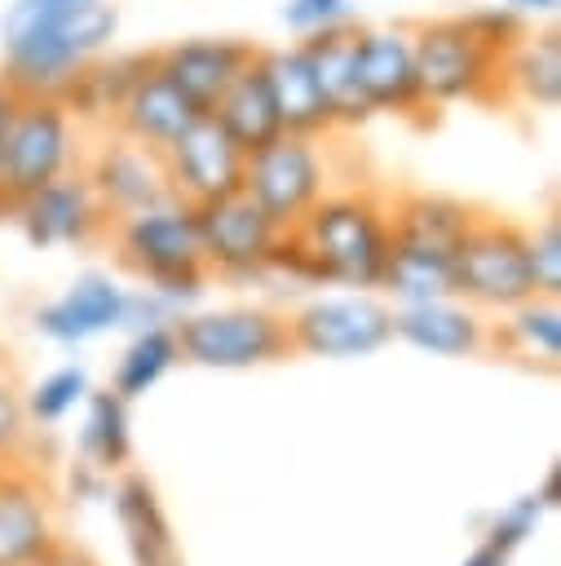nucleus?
Returning <instances> with one entry per match:
<instances>
[{
  "instance_id": "nucleus-1",
  "label": "nucleus",
  "mask_w": 561,
  "mask_h": 566,
  "mask_svg": "<svg viewBox=\"0 0 561 566\" xmlns=\"http://www.w3.org/2000/svg\"><path fill=\"white\" fill-rule=\"evenodd\" d=\"M477 208L442 190H406L389 199V256L380 287L393 305L455 296V252Z\"/></svg>"
},
{
  "instance_id": "nucleus-2",
  "label": "nucleus",
  "mask_w": 561,
  "mask_h": 566,
  "mask_svg": "<svg viewBox=\"0 0 561 566\" xmlns=\"http://www.w3.org/2000/svg\"><path fill=\"white\" fill-rule=\"evenodd\" d=\"M106 239L115 248V261L150 292H159L172 305V314H186L212 279L203 265L194 208L172 195L128 217H115Z\"/></svg>"
},
{
  "instance_id": "nucleus-3",
  "label": "nucleus",
  "mask_w": 561,
  "mask_h": 566,
  "mask_svg": "<svg viewBox=\"0 0 561 566\" xmlns=\"http://www.w3.org/2000/svg\"><path fill=\"white\" fill-rule=\"evenodd\" d=\"M292 234L314 256L322 287H353L371 292L380 287L384 256H389V199L371 186L327 190L296 226Z\"/></svg>"
},
{
  "instance_id": "nucleus-4",
  "label": "nucleus",
  "mask_w": 561,
  "mask_h": 566,
  "mask_svg": "<svg viewBox=\"0 0 561 566\" xmlns=\"http://www.w3.org/2000/svg\"><path fill=\"white\" fill-rule=\"evenodd\" d=\"M119 35V9L88 0L75 13L0 44V80L22 97H62V88Z\"/></svg>"
},
{
  "instance_id": "nucleus-5",
  "label": "nucleus",
  "mask_w": 561,
  "mask_h": 566,
  "mask_svg": "<svg viewBox=\"0 0 561 566\" xmlns=\"http://www.w3.org/2000/svg\"><path fill=\"white\" fill-rule=\"evenodd\" d=\"M411 53H415V84H420L424 111L504 102L499 53L473 35L464 13L415 22L411 27Z\"/></svg>"
},
{
  "instance_id": "nucleus-6",
  "label": "nucleus",
  "mask_w": 561,
  "mask_h": 566,
  "mask_svg": "<svg viewBox=\"0 0 561 566\" xmlns=\"http://www.w3.org/2000/svg\"><path fill=\"white\" fill-rule=\"evenodd\" d=\"M177 349L194 367L247 371L265 363L292 358L287 314L269 305H221V310H186L172 318Z\"/></svg>"
},
{
  "instance_id": "nucleus-7",
  "label": "nucleus",
  "mask_w": 561,
  "mask_h": 566,
  "mask_svg": "<svg viewBox=\"0 0 561 566\" xmlns=\"http://www.w3.org/2000/svg\"><path fill=\"white\" fill-rule=\"evenodd\" d=\"M80 155H84V124L66 111L62 97H18L0 164L4 208L13 212V203L49 186L53 177L80 168Z\"/></svg>"
},
{
  "instance_id": "nucleus-8",
  "label": "nucleus",
  "mask_w": 561,
  "mask_h": 566,
  "mask_svg": "<svg viewBox=\"0 0 561 566\" xmlns=\"http://www.w3.org/2000/svg\"><path fill=\"white\" fill-rule=\"evenodd\" d=\"M239 190L278 230H292L331 190V164H327L322 137L278 133L274 142L247 150V159H243V186Z\"/></svg>"
},
{
  "instance_id": "nucleus-9",
  "label": "nucleus",
  "mask_w": 561,
  "mask_h": 566,
  "mask_svg": "<svg viewBox=\"0 0 561 566\" xmlns=\"http://www.w3.org/2000/svg\"><path fill=\"white\" fill-rule=\"evenodd\" d=\"M455 296L481 314H504L534 296L526 230L517 221L477 208V217L455 252Z\"/></svg>"
},
{
  "instance_id": "nucleus-10",
  "label": "nucleus",
  "mask_w": 561,
  "mask_h": 566,
  "mask_svg": "<svg viewBox=\"0 0 561 566\" xmlns=\"http://www.w3.org/2000/svg\"><path fill=\"white\" fill-rule=\"evenodd\" d=\"M292 349L309 358H367L393 340V301L375 292H331L287 314Z\"/></svg>"
},
{
  "instance_id": "nucleus-11",
  "label": "nucleus",
  "mask_w": 561,
  "mask_h": 566,
  "mask_svg": "<svg viewBox=\"0 0 561 566\" xmlns=\"http://www.w3.org/2000/svg\"><path fill=\"white\" fill-rule=\"evenodd\" d=\"M349 80L367 115H393V119H424L420 84H415V53H411V27L384 22V27H358L353 31V62Z\"/></svg>"
},
{
  "instance_id": "nucleus-12",
  "label": "nucleus",
  "mask_w": 561,
  "mask_h": 566,
  "mask_svg": "<svg viewBox=\"0 0 561 566\" xmlns=\"http://www.w3.org/2000/svg\"><path fill=\"white\" fill-rule=\"evenodd\" d=\"M194 226H199L203 265L216 279H261L269 265V252L283 234L243 190L212 199V203H199Z\"/></svg>"
},
{
  "instance_id": "nucleus-13",
  "label": "nucleus",
  "mask_w": 561,
  "mask_h": 566,
  "mask_svg": "<svg viewBox=\"0 0 561 566\" xmlns=\"http://www.w3.org/2000/svg\"><path fill=\"white\" fill-rule=\"evenodd\" d=\"M80 168H84V177H88V186L102 199L110 221L168 199L163 155L141 146V142H133V137H124L119 128H102L97 142L80 155Z\"/></svg>"
},
{
  "instance_id": "nucleus-14",
  "label": "nucleus",
  "mask_w": 561,
  "mask_h": 566,
  "mask_svg": "<svg viewBox=\"0 0 561 566\" xmlns=\"http://www.w3.org/2000/svg\"><path fill=\"white\" fill-rule=\"evenodd\" d=\"M9 217L18 221V230L27 234L31 248H88V243L106 239V230H110V217H106L102 199L93 195L84 168L53 177L49 186H40L22 203H13Z\"/></svg>"
},
{
  "instance_id": "nucleus-15",
  "label": "nucleus",
  "mask_w": 561,
  "mask_h": 566,
  "mask_svg": "<svg viewBox=\"0 0 561 566\" xmlns=\"http://www.w3.org/2000/svg\"><path fill=\"white\" fill-rule=\"evenodd\" d=\"M159 155H163V172H168V195L190 203V208L225 199L243 186V159L247 155L230 142V133L212 115H199Z\"/></svg>"
},
{
  "instance_id": "nucleus-16",
  "label": "nucleus",
  "mask_w": 561,
  "mask_h": 566,
  "mask_svg": "<svg viewBox=\"0 0 561 566\" xmlns=\"http://www.w3.org/2000/svg\"><path fill=\"white\" fill-rule=\"evenodd\" d=\"M31 323H35L40 336H49L57 345H84L102 332H115V327L133 323V292L119 287L102 270H84L53 301L35 305Z\"/></svg>"
},
{
  "instance_id": "nucleus-17",
  "label": "nucleus",
  "mask_w": 561,
  "mask_h": 566,
  "mask_svg": "<svg viewBox=\"0 0 561 566\" xmlns=\"http://www.w3.org/2000/svg\"><path fill=\"white\" fill-rule=\"evenodd\" d=\"M393 340L433 358H477L490 349V323L459 296L393 305Z\"/></svg>"
},
{
  "instance_id": "nucleus-18",
  "label": "nucleus",
  "mask_w": 561,
  "mask_h": 566,
  "mask_svg": "<svg viewBox=\"0 0 561 566\" xmlns=\"http://www.w3.org/2000/svg\"><path fill=\"white\" fill-rule=\"evenodd\" d=\"M256 57V44L252 40H239V35H190V40H177L168 49L155 53V66L208 115L212 102L225 93V84Z\"/></svg>"
},
{
  "instance_id": "nucleus-19",
  "label": "nucleus",
  "mask_w": 561,
  "mask_h": 566,
  "mask_svg": "<svg viewBox=\"0 0 561 566\" xmlns=\"http://www.w3.org/2000/svg\"><path fill=\"white\" fill-rule=\"evenodd\" d=\"M53 539V509L40 473L27 460L0 464V566L35 562Z\"/></svg>"
},
{
  "instance_id": "nucleus-20",
  "label": "nucleus",
  "mask_w": 561,
  "mask_h": 566,
  "mask_svg": "<svg viewBox=\"0 0 561 566\" xmlns=\"http://www.w3.org/2000/svg\"><path fill=\"white\" fill-rule=\"evenodd\" d=\"M106 495H110V509H115V522H119L133 566H181V548H177L168 509L146 473L124 469Z\"/></svg>"
},
{
  "instance_id": "nucleus-21",
  "label": "nucleus",
  "mask_w": 561,
  "mask_h": 566,
  "mask_svg": "<svg viewBox=\"0 0 561 566\" xmlns=\"http://www.w3.org/2000/svg\"><path fill=\"white\" fill-rule=\"evenodd\" d=\"M256 66L265 75V88L274 97L283 133H305V137H327L336 133L331 106L314 80V66L300 44H278V49H256Z\"/></svg>"
},
{
  "instance_id": "nucleus-22",
  "label": "nucleus",
  "mask_w": 561,
  "mask_h": 566,
  "mask_svg": "<svg viewBox=\"0 0 561 566\" xmlns=\"http://www.w3.org/2000/svg\"><path fill=\"white\" fill-rule=\"evenodd\" d=\"M199 115H203V111H199V106L155 66V57H150V66L133 80L128 97L119 102L110 128H119L124 137H133V142H141V146H150V150H163V146H172Z\"/></svg>"
},
{
  "instance_id": "nucleus-23",
  "label": "nucleus",
  "mask_w": 561,
  "mask_h": 566,
  "mask_svg": "<svg viewBox=\"0 0 561 566\" xmlns=\"http://www.w3.org/2000/svg\"><path fill=\"white\" fill-rule=\"evenodd\" d=\"M499 93L504 102H521L530 111L561 106V31L526 27L499 53Z\"/></svg>"
},
{
  "instance_id": "nucleus-24",
  "label": "nucleus",
  "mask_w": 561,
  "mask_h": 566,
  "mask_svg": "<svg viewBox=\"0 0 561 566\" xmlns=\"http://www.w3.org/2000/svg\"><path fill=\"white\" fill-rule=\"evenodd\" d=\"M490 349L526 367L557 371L561 363V296H530L490 323Z\"/></svg>"
},
{
  "instance_id": "nucleus-25",
  "label": "nucleus",
  "mask_w": 561,
  "mask_h": 566,
  "mask_svg": "<svg viewBox=\"0 0 561 566\" xmlns=\"http://www.w3.org/2000/svg\"><path fill=\"white\" fill-rule=\"evenodd\" d=\"M150 57H155V53H110V49H106L102 57H93V62L62 88L66 111H71L80 124L110 128L119 102L128 97L133 80L150 66Z\"/></svg>"
},
{
  "instance_id": "nucleus-26",
  "label": "nucleus",
  "mask_w": 561,
  "mask_h": 566,
  "mask_svg": "<svg viewBox=\"0 0 561 566\" xmlns=\"http://www.w3.org/2000/svg\"><path fill=\"white\" fill-rule=\"evenodd\" d=\"M208 115L230 133V142H234L243 155L256 150V146H265V142H274V137L283 133L278 111H274V97H269V88H265V75H261V66H256V57L225 84V93L212 102Z\"/></svg>"
},
{
  "instance_id": "nucleus-27",
  "label": "nucleus",
  "mask_w": 561,
  "mask_h": 566,
  "mask_svg": "<svg viewBox=\"0 0 561 566\" xmlns=\"http://www.w3.org/2000/svg\"><path fill=\"white\" fill-rule=\"evenodd\" d=\"M353 31L358 22H345V27H331V31H318V35H305L296 40L314 66V80L331 106V124L336 128H358L367 124V106L358 102L353 93V80H349V62H353Z\"/></svg>"
},
{
  "instance_id": "nucleus-28",
  "label": "nucleus",
  "mask_w": 561,
  "mask_h": 566,
  "mask_svg": "<svg viewBox=\"0 0 561 566\" xmlns=\"http://www.w3.org/2000/svg\"><path fill=\"white\" fill-rule=\"evenodd\" d=\"M80 455L97 473H124L133 464V420L128 398L115 389H88L84 398V424H80Z\"/></svg>"
},
{
  "instance_id": "nucleus-29",
  "label": "nucleus",
  "mask_w": 561,
  "mask_h": 566,
  "mask_svg": "<svg viewBox=\"0 0 561 566\" xmlns=\"http://www.w3.org/2000/svg\"><path fill=\"white\" fill-rule=\"evenodd\" d=\"M177 363H181V349H177L172 323H141V327L133 332V340L124 345V354L115 358L110 389L133 402V398L150 394Z\"/></svg>"
},
{
  "instance_id": "nucleus-30",
  "label": "nucleus",
  "mask_w": 561,
  "mask_h": 566,
  "mask_svg": "<svg viewBox=\"0 0 561 566\" xmlns=\"http://www.w3.org/2000/svg\"><path fill=\"white\" fill-rule=\"evenodd\" d=\"M88 371L80 363H66V367H53L49 376H40L27 394H22V407H27V420L49 429L57 420H66L84 398H88Z\"/></svg>"
},
{
  "instance_id": "nucleus-31",
  "label": "nucleus",
  "mask_w": 561,
  "mask_h": 566,
  "mask_svg": "<svg viewBox=\"0 0 561 566\" xmlns=\"http://www.w3.org/2000/svg\"><path fill=\"white\" fill-rule=\"evenodd\" d=\"M543 513H548V504H543V495L539 491H530V495H517L512 504H504L490 522H486V539L481 544H490V548H499V553H517L534 531H539V522H543Z\"/></svg>"
},
{
  "instance_id": "nucleus-32",
  "label": "nucleus",
  "mask_w": 561,
  "mask_h": 566,
  "mask_svg": "<svg viewBox=\"0 0 561 566\" xmlns=\"http://www.w3.org/2000/svg\"><path fill=\"white\" fill-rule=\"evenodd\" d=\"M526 256H530L534 296H561V221H557V212H548L534 230H526Z\"/></svg>"
},
{
  "instance_id": "nucleus-33",
  "label": "nucleus",
  "mask_w": 561,
  "mask_h": 566,
  "mask_svg": "<svg viewBox=\"0 0 561 566\" xmlns=\"http://www.w3.org/2000/svg\"><path fill=\"white\" fill-rule=\"evenodd\" d=\"M31 451V420L22 407V389L0 367V464H18Z\"/></svg>"
},
{
  "instance_id": "nucleus-34",
  "label": "nucleus",
  "mask_w": 561,
  "mask_h": 566,
  "mask_svg": "<svg viewBox=\"0 0 561 566\" xmlns=\"http://www.w3.org/2000/svg\"><path fill=\"white\" fill-rule=\"evenodd\" d=\"M278 18L296 40H305V35H318V31L353 22V4L349 0H283Z\"/></svg>"
},
{
  "instance_id": "nucleus-35",
  "label": "nucleus",
  "mask_w": 561,
  "mask_h": 566,
  "mask_svg": "<svg viewBox=\"0 0 561 566\" xmlns=\"http://www.w3.org/2000/svg\"><path fill=\"white\" fill-rule=\"evenodd\" d=\"M80 4H88V0H9L4 13H0V44L18 40L27 31H40V27L75 13Z\"/></svg>"
},
{
  "instance_id": "nucleus-36",
  "label": "nucleus",
  "mask_w": 561,
  "mask_h": 566,
  "mask_svg": "<svg viewBox=\"0 0 561 566\" xmlns=\"http://www.w3.org/2000/svg\"><path fill=\"white\" fill-rule=\"evenodd\" d=\"M464 22L473 27V35L486 44V49H495V53H504L530 22L526 18H517L512 9H504V4H481V9H468L464 13Z\"/></svg>"
},
{
  "instance_id": "nucleus-37",
  "label": "nucleus",
  "mask_w": 561,
  "mask_h": 566,
  "mask_svg": "<svg viewBox=\"0 0 561 566\" xmlns=\"http://www.w3.org/2000/svg\"><path fill=\"white\" fill-rule=\"evenodd\" d=\"M27 566H97L80 544H66V539H53L35 562H27Z\"/></svg>"
},
{
  "instance_id": "nucleus-38",
  "label": "nucleus",
  "mask_w": 561,
  "mask_h": 566,
  "mask_svg": "<svg viewBox=\"0 0 561 566\" xmlns=\"http://www.w3.org/2000/svg\"><path fill=\"white\" fill-rule=\"evenodd\" d=\"M18 97H22V93H13V88L0 80V164H4V142H9V124H13ZM0 217H9V208H4V195H0Z\"/></svg>"
},
{
  "instance_id": "nucleus-39",
  "label": "nucleus",
  "mask_w": 561,
  "mask_h": 566,
  "mask_svg": "<svg viewBox=\"0 0 561 566\" xmlns=\"http://www.w3.org/2000/svg\"><path fill=\"white\" fill-rule=\"evenodd\" d=\"M495 4H504V9H512L517 18H526V22H534V18H552L561 0H495Z\"/></svg>"
},
{
  "instance_id": "nucleus-40",
  "label": "nucleus",
  "mask_w": 561,
  "mask_h": 566,
  "mask_svg": "<svg viewBox=\"0 0 561 566\" xmlns=\"http://www.w3.org/2000/svg\"><path fill=\"white\" fill-rule=\"evenodd\" d=\"M539 495H543V504L548 509H557V500H561V460H552L548 464V478H543V486H534Z\"/></svg>"
},
{
  "instance_id": "nucleus-41",
  "label": "nucleus",
  "mask_w": 561,
  "mask_h": 566,
  "mask_svg": "<svg viewBox=\"0 0 561 566\" xmlns=\"http://www.w3.org/2000/svg\"><path fill=\"white\" fill-rule=\"evenodd\" d=\"M459 566H508V553H499V548H490V544H477Z\"/></svg>"
}]
</instances>
